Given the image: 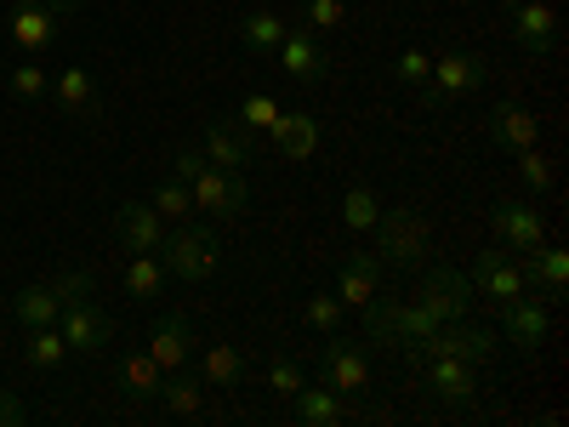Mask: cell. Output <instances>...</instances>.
Wrapping results in <instances>:
<instances>
[{
	"instance_id": "15",
	"label": "cell",
	"mask_w": 569,
	"mask_h": 427,
	"mask_svg": "<svg viewBox=\"0 0 569 427\" xmlns=\"http://www.w3.org/2000/svg\"><path fill=\"white\" fill-rule=\"evenodd\" d=\"M52 109L69 115V120H98L103 115V91H98V75L86 63H69L52 75Z\"/></svg>"
},
{
	"instance_id": "6",
	"label": "cell",
	"mask_w": 569,
	"mask_h": 427,
	"mask_svg": "<svg viewBox=\"0 0 569 427\" xmlns=\"http://www.w3.org/2000/svg\"><path fill=\"white\" fill-rule=\"evenodd\" d=\"M188 188H194V211H206L211 222H233V217H246V211H251V182H246V171L206 166Z\"/></svg>"
},
{
	"instance_id": "1",
	"label": "cell",
	"mask_w": 569,
	"mask_h": 427,
	"mask_svg": "<svg viewBox=\"0 0 569 427\" xmlns=\"http://www.w3.org/2000/svg\"><path fill=\"white\" fill-rule=\"evenodd\" d=\"M160 262L177 274V279H188V285H206L211 274H217V262H222V251H217V222H171L166 228V240H160Z\"/></svg>"
},
{
	"instance_id": "34",
	"label": "cell",
	"mask_w": 569,
	"mask_h": 427,
	"mask_svg": "<svg viewBox=\"0 0 569 427\" xmlns=\"http://www.w3.org/2000/svg\"><path fill=\"white\" fill-rule=\"evenodd\" d=\"M376 217H382V200H376V188H348L342 195V222L353 228V234H370L376 228Z\"/></svg>"
},
{
	"instance_id": "43",
	"label": "cell",
	"mask_w": 569,
	"mask_h": 427,
	"mask_svg": "<svg viewBox=\"0 0 569 427\" xmlns=\"http://www.w3.org/2000/svg\"><path fill=\"white\" fill-rule=\"evenodd\" d=\"M23 421H29V405H23L18 394L0 388V427H23Z\"/></svg>"
},
{
	"instance_id": "16",
	"label": "cell",
	"mask_w": 569,
	"mask_h": 427,
	"mask_svg": "<svg viewBox=\"0 0 569 427\" xmlns=\"http://www.w3.org/2000/svg\"><path fill=\"white\" fill-rule=\"evenodd\" d=\"M58 330H63L69 354H103L109 337H114V319H109L98 302H74V308L58 314Z\"/></svg>"
},
{
	"instance_id": "42",
	"label": "cell",
	"mask_w": 569,
	"mask_h": 427,
	"mask_svg": "<svg viewBox=\"0 0 569 427\" xmlns=\"http://www.w3.org/2000/svg\"><path fill=\"white\" fill-rule=\"evenodd\" d=\"M427 69H433V58H427L421 46H410V52H399V63H393V80H405V86H421V80H427Z\"/></svg>"
},
{
	"instance_id": "12",
	"label": "cell",
	"mask_w": 569,
	"mask_h": 427,
	"mask_svg": "<svg viewBox=\"0 0 569 427\" xmlns=\"http://www.w3.org/2000/svg\"><path fill=\"white\" fill-rule=\"evenodd\" d=\"M501 337H507V348H518V354H536L547 337H552V308H547V297H512L507 308H501Z\"/></svg>"
},
{
	"instance_id": "30",
	"label": "cell",
	"mask_w": 569,
	"mask_h": 427,
	"mask_svg": "<svg viewBox=\"0 0 569 427\" xmlns=\"http://www.w3.org/2000/svg\"><path fill=\"white\" fill-rule=\"evenodd\" d=\"M200 376H206V388H240L246 383V354L233 342H211L200 354Z\"/></svg>"
},
{
	"instance_id": "40",
	"label": "cell",
	"mask_w": 569,
	"mask_h": 427,
	"mask_svg": "<svg viewBox=\"0 0 569 427\" xmlns=\"http://www.w3.org/2000/svg\"><path fill=\"white\" fill-rule=\"evenodd\" d=\"M302 23H308V29H337V23H348V0H302Z\"/></svg>"
},
{
	"instance_id": "17",
	"label": "cell",
	"mask_w": 569,
	"mask_h": 427,
	"mask_svg": "<svg viewBox=\"0 0 569 427\" xmlns=\"http://www.w3.org/2000/svg\"><path fill=\"white\" fill-rule=\"evenodd\" d=\"M319 383L337 388V394H348V399L365 394V388H370V359H365V348H348V342L330 337L325 354H319Z\"/></svg>"
},
{
	"instance_id": "31",
	"label": "cell",
	"mask_w": 569,
	"mask_h": 427,
	"mask_svg": "<svg viewBox=\"0 0 569 427\" xmlns=\"http://www.w3.org/2000/svg\"><path fill=\"white\" fill-rule=\"evenodd\" d=\"M284 29H291V18H279V12H246L240 18V46L251 58H273V46L284 40Z\"/></svg>"
},
{
	"instance_id": "37",
	"label": "cell",
	"mask_w": 569,
	"mask_h": 427,
	"mask_svg": "<svg viewBox=\"0 0 569 427\" xmlns=\"http://www.w3.org/2000/svg\"><path fill=\"white\" fill-rule=\"evenodd\" d=\"M302 383H308L302 359H291V354H273V365H268V388H273L279 399H291V394H297Z\"/></svg>"
},
{
	"instance_id": "3",
	"label": "cell",
	"mask_w": 569,
	"mask_h": 427,
	"mask_svg": "<svg viewBox=\"0 0 569 427\" xmlns=\"http://www.w3.org/2000/svg\"><path fill=\"white\" fill-rule=\"evenodd\" d=\"M485 80H490V63H485L479 52H445V58H433L427 80L416 86V103H421V109H445V103H456V98H472Z\"/></svg>"
},
{
	"instance_id": "41",
	"label": "cell",
	"mask_w": 569,
	"mask_h": 427,
	"mask_svg": "<svg viewBox=\"0 0 569 427\" xmlns=\"http://www.w3.org/2000/svg\"><path fill=\"white\" fill-rule=\"evenodd\" d=\"M206 166H211V160H206V149H194V142H182V149H171V177H182V182H194Z\"/></svg>"
},
{
	"instance_id": "14",
	"label": "cell",
	"mask_w": 569,
	"mask_h": 427,
	"mask_svg": "<svg viewBox=\"0 0 569 427\" xmlns=\"http://www.w3.org/2000/svg\"><path fill=\"white\" fill-rule=\"evenodd\" d=\"M490 228H496V246L512 251V257H525L547 240V228H541V211L530 200H496L490 211Z\"/></svg>"
},
{
	"instance_id": "28",
	"label": "cell",
	"mask_w": 569,
	"mask_h": 427,
	"mask_svg": "<svg viewBox=\"0 0 569 427\" xmlns=\"http://www.w3.org/2000/svg\"><path fill=\"white\" fill-rule=\"evenodd\" d=\"M166 279H171V268L160 262V251H131V262H126V297L154 302L166 291Z\"/></svg>"
},
{
	"instance_id": "20",
	"label": "cell",
	"mask_w": 569,
	"mask_h": 427,
	"mask_svg": "<svg viewBox=\"0 0 569 427\" xmlns=\"http://www.w3.org/2000/svg\"><path fill=\"white\" fill-rule=\"evenodd\" d=\"M149 354H154L160 370L188 365V359H194V319H188V314H160L149 325Z\"/></svg>"
},
{
	"instance_id": "22",
	"label": "cell",
	"mask_w": 569,
	"mask_h": 427,
	"mask_svg": "<svg viewBox=\"0 0 569 427\" xmlns=\"http://www.w3.org/2000/svg\"><path fill=\"white\" fill-rule=\"evenodd\" d=\"M536 137H541V126H536V115L518 103V98H507V103L490 109V149L518 155V149H536Z\"/></svg>"
},
{
	"instance_id": "36",
	"label": "cell",
	"mask_w": 569,
	"mask_h": 427,
	"mask_svg": "<svg viewBox=\"0 0 569 427\" xmlns=\"http://www.w3.org/2000/svg\"><path fill=\"white\" fill-rule=\"evenodd\" d=\"M552 177H558V171H552V160H547L541 149H518V182H525L536 200L552 195Z\"/></svg>"
},
{
	"instance_id": "25",
	"label": "cell",
	"mask_w": 569,
	"mask_h": 427,
	"mask_svg": "<svg viewBox=\"0 0 569 427\" xmlns=\"http://www.w3.org/2000/svg\"><path fill=\"white\" fill-rule=\"evenodd\" d=\"M154 405H166L171 416H200V410H206V376H194L188 365L166 370V383H160Z\"/></svg>"
},
{
	"instance_id": "18",
	"label": "cell",
	"mask_w": 569,
	"mask_h": 427,
	"mask_svg": "<svg viewBox=\"0 0 569 427\" xmlns=\"http://www.w3.org/2000/svg\"><path fill=\"white\" fill-rule=\"evenodd\" d=\"M268 149L279 160H313L319 149V120L308 109H279V120L268 126Z\"/></svg>"
},
{
	"instance_id": "2",
	"label": "cell",
	"mask_w": 569,
	"mask_h": 427,
	"mask_svg": "<svg viewBox=\"0 0 569 427\" xmlns=\"http://www.w3.org/2000/svg\"><path fill=\"white\" fill-rule=\"evenodd\" d=\"M376 257H382V268H421L427 246H433V228H427V217L416 206H382V217H376Z\"/></svg>"
},
{
	"instance_id": "39",
	"label": "cell",
	"mask_w": 569,
	"mask_h": 427,
	"mask_svg": "<svg viewBox=\"0 0 569 427\" xmlns=\"http://www.w3.org/2000/svg\"><path fill=\"white\" fill-rule=\"evenodd\" d=\"M52 291H58V302H63V308H74V302H91L98 279H91L86 268H74V274H58V279H52Z\"/></svg>"
},
{
	"instance_id": "9",
	"label": "cell",
	"mask_w": 569,
	"mask_h": 427,
	"mask_svg": "<svg viewBox=\"0 0 569 427\" xmlns=\"http://www.w3.org/2000/svg\"><path fill=\"white\" fill-rule=\"evenodd\" d=\"M467 279H472L479 297H490V308H507L512 297H525V268H518V257L501 251V246H485L479 257H472Z\"/></svg>"
},
{
	"instance_id": "21",
	"label": "cell",
	"mask_w": 569,
	"mask_h": 427,
	"mask_svg": "<svg viewBox=\"0 0 569 427\" xmlns=\"http://www.w3.org/2000/svg\"><path fill=\"white\" fill-rule=\"evenodd\" d=\"M166 228H171V222H166L149 200H126V206L114 211V234H120L126 251H160Z\"/></svg>"
},
{
	"instance_id": "32",
	"label": "cell",
	"mask_w": 569,
	"mask_h": 427,
	"mask_svg": "<svg viewBox=\"0 0 569 427\" xmlns=\"http://www.w3.org/2000/svg\"><path fill=\"white\" fill-rule=\"evenodd\" d=\"M7 91L18 103H46V98H52V75L40 69V58H23V63L7 69Z\"/></svg>"
},
{
	"instance_id": "8",
	"label": "cell",
	"mask_w": 569,
	"mask_h": 427,
	"mask_svg": "<svg viewBox=\"0 0 569 427\" xmlns=\"http://www.w3.org/2000/svg\"><path fill=\"white\" fill-rule=\"evenodd\" d=\"M416 302L433 314L439 325H450V319H467V314H472L479 291H472V279H467L461 268H427L421 285H416Z\"/></svg>"
},
{
	"instance_id": "29",
	"label": "cell",
	"mask_w": 569,
	"mask_h": 427,
	"mask_svg": "<svg viewBox=\"0 0 569 427\" xmlns=\"http://www.w3.org/2000/svg\"><path fill=\"white\" fill-rule=\"evenodd\" d=\"M23 359H29V370H40V376H58V370L69 365L63 330H58V325H34V330H29V342H23Z\"/></svg>"
},
{
	"instance_id": "27",
	"label": "cell",
	"mask_w": 569,
	"mask_h": 427,
	"mask_svg": "<svg viewBox=\"0 0 569 427\" xmlns=\"http://www.w3.org/2000/svg\"><path fill=\"white\" fill-rule=\"evenodd\" d=\"M58 314H63V302H58V291H52V279L12 291V319H18L23 330H34V325H58Z\"/></svg>"
},
{
	"instance_id": "13",
	"label": "cell",
	"mask_w": 569,
	"mask_h": 427,
	"mask_svg": "<svg viewBox=\"0 0 569 427\" xmlns=\"http://www.w3.org/2000/svg\"><path fill=\"white\" fill-rule=\"evenodd\" d=\"M200 149H206V160H211V166H222V171H251V166L262 160L257 131H246L240 120H211Z\"/></svg>"
},
{
	"instance_id": "44",
	"label": "cell",
	"mask_w": 569,
	"mask_h": 427,
	"mask_svg": "<svg viewBox=\"0 0 569 427\" xmlns=\"http://www.w3.org/2000/svg\"><path fill=\"white\" fill-rule=\"evenodd\" d=\"M46 7H52V12H58V18H74V12H80V7H86V0H46Z\"/></svg>"
},
{
	"instance_id": "7",
	"label": "cell",
	"mask_w": 569,
	"mask_h": 427,
	"mask_svg": "<svg viewBox=\"0 0 569 427\" xmlns=\"http://www.w3.org/2000/svg\"><path fill=\"white\" fill-rule=\"evenodd\" d=\"M416 376H421V394H427V399H439L445 410H461V405L479 399V365H467V359H445V354H433V359H421V365H416Z\"/></svg>"
},
{
	"instance_id": "35",
	"label": "cell",
	"mask_w": 569,
	"mask_h": 427,
	"mask_svg": "<svg viewBox=\"0 0 569 427\" xmlns=\"http://www.w3.org/2000/svg\"><path fill=\"white\" fill-rule=\"evenodd\" d=\"M149 206H154L166 222H182L188 211H194V188H188L182 177H166V182L154 188V195H149Z\"/></svg>"
},
{
	"instance_id": "26",
	"label": "cell",
	"mask_w": 569,
	"mask_h": 427,
	"mask_svg": "<svg viewBox=\"0 0 569 427\" xmlns=\"http://www.w3.org/2000/svg\"><path fill=\"white\" fill-rule=\"evenodd\" d=\"M114 383H120V394H126V399H154V394H160V383H166V370L154 365V354H149V348H131V354L120 359V370H114Z\"/></svg>"
},
{
	"instance_id": "4",
	"label": "cell",
	"mask_w": 569,
	"mask_h": 427,
	"mask_svg": "<svg viewBox=\"0 0 569 427\" xmlns=\"http://www.w3.org/2000/svg\"><path fill=\"white\" fill-rule=\"evenodd\" d=\"M433 354H445V359H467V365H479V370H485V365L501 354V330L472 325V319H450V325H439L433 337L421 342L416 365H421V359H433Z\"/></svg>"
},
{
	"instance_id": "33",
	"label": "cell",
	"mask_w": 569,
	"mask_h": 427,
	"mask_svg": "<svg viewBox=\"0 0 569 427\" xmlns=\"http://www.w3.org/2000/svg\"><path fill=\"white\" fill-rule=\"evenodd\" d=\"M302 319H308V330H319V337H337L342 319H348V308H342L337 291H313L308 308H302Z\"/></svg>"
},
{
	"instance_id": "23",
	"label": "cell",
	"mask_w": 569,
	"mask_h": 427,
	"mask_svg": "<svg viewBox=\"0 0 569 427\" xmlns=\"http://www.w3.org/2000/svg\"><path fill=\"white\" fill-rule=\"evenodd\" d=\"M518 268H525V291H541L547 302L563 297V279H569V257L558 246H536L518 257Z\"/></svg>"
},
{
	"instance_id": "24",
	"label": "cell",
	"mask_w": 569,
	"mask_h": 427,
	"mask_svg": "<svg viewBox=\"0 0 569 427\" xmlns=\"http://www.w3.org/2000/svg\"><path fill=\"white\" fill-rule=\"evenodd\" d=\"M291 416L308 421V427H337V421L348 416V394L325 388V383H302V388L291 394Z\"/></svg>"
},
{
	"instance_id": "11",
	"label": "cell",
	"mask_w": 569,
	"mask_h": 427,
	"mask_svg": "<svg viewBox=\"0 0 569 427\" xmlns=\"http://www.w3.org/2000/svg\"><path fill=\"white\" fill-rule=\"evenodd\" d=\"M273 58H279V69L291 75L297 86H319V80L330 75V52L319 46V34H313L308 23H291V29H284V40L273 46Z\"/></svg>"
},
{
	"instance_id": "10",
	"label": "cell",
	"mask_w": 569,
	"mask_h": 427,
	"mask_svg": "<svg viewBox=\"0 0 569 427\" xmlns=\"http://www.w3.org/2000/svg\"><path fill=\"white\" fill-rule=\"evenodd\" d=\"M7 34L23 58H40V52H52L58 34H63V18L46 7V0H12V12H7Z\"/></svg>"
},
{
	"instance_id": "5",
	"label": "cell",
	"mask_w": 569,
	"mask_h": 427,
	"mask_svg": "<svg viewBox=\"0 0 569 427\" xmlns=\"http://www.w3.org/2000/svg\"><path fill=\"white\" fill-rule=\"evenodd\" d=\"M501 23L525 58H552L558 52V12L541 0H501Z\"/></svg>"
},
{
	"instance_id": "19",
	"label": "cell",
	"mask_w": 569,
	"mask_h": 427,
	"mask_svg": "<svg viewBox=\"0 0 569 427\" xmlns=\"http://www.w3.org/2000/svg\"><path fill=\"white\" fill-rule=\"evenodd\" d=\"M330 291L342 297V308H365L376 291H382V257H376V251L342 257L337 262V285H330Z\"/></svg>"
},
{
	"instance_id": "38",
	"label": "cell",
	"mask_w": 569,
	"mask_h": 427,
	"mask_svg": "<svg viewBox=\"0 0 569 427\" xmlns=\"http://www.w3.org/2000/svg\"><path fill=\"white\" fill-rule=\"evenodd\" d=\"M233 120H240L246 131H268L279 120V103L268 98V91H251V98H240V109H233Z\"/></svg>"
}]
</instances>
